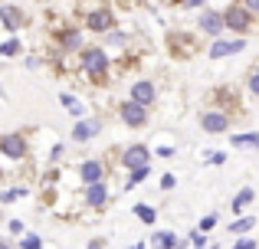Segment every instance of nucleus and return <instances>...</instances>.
<instances>
[{"mask_svg": "<svg viewBox=\"0 0 259 249\" xmlns=\"http://www.w3.org/2000/svg\"><path fill=\"white\" fill-rule=\"evenodd\" d=\"M79 63H82V69L89 72V79L95 85H108V56L102 46H82Z\"/></svg>", "mask_w": 259, "mask_h": 249, "instance_id": "f257e3e1", "label": "nucleus"}, {"mask_svg": "<svg viewBox=\"0 0 259 249\" xmlns=\"http://www.w3.org/2000/svg\"><path fill=\"white\" fill-rule=\"evenodd\" d=\"M253 26H256V17L240 4V0H236V4H230L227 10H223V30L236 33V36H246Z\"/></svg>", "mask_w": 259, "mask_h": 249, "instance_id": "f03ea898", "label": "nucleus"}, {"mask_svg": "<svg viewBox=\"0 0 259 249\" xmlns=\"http://www.w3.org/2000/svg\"><path fill=\"white\" fill-rule=\"evenodd\" d=\"M0 154L10 161H23L26 158V138L20 131H10V134H0Z\"/></svg>", "mask_w": 259, "mask_h": 249, "instance_id": "7ed1b4c3", "label": "nucleus"}, {"mask_svg": "<svg viewBox=\"0 0 259 249\" xmlns=\"http://www.w3.org/2000/svg\"><path fill=\"white\" fill-rule=\"evenodd\" d=\"M118 115H121V122H125L128 128H145L148 125V109L145 105H138V102H121V109H118Z\"/></svg>", "mask_w": 259, "mask_h": 249, "instance_id": "20e7f679", "label": "nucleus"}, {"mask_svg": "<svg viewBox=\"0 0 259 249\" xmlns=\"http://www.w3.org/2000/svg\"><path fill=\"white\" fill-rule=\"evenodd\" d=\"M85 26L92 33H112V26H115V13L108 10V7H99V10H92L85 17Z\"/></svg>", "mask_w": 259, "mask_h": 249, "instance_id": "39448f33", "label": "nucleus"}, {"mask_svg": "<svg viewBox=\"0 0 259 249\" xmlns=\"http://www.w3.org/2000/svg\"><path fill=\"white\" fill-rule=\"evenodd\" d=\"M121 164H125L128 171L151 164V147H145V144H132V147H125V151H121Z\"/></svg>", "mask_w": 259, "mask_h": 249, "instance_id": "423d86ee", "label": "nucleus"}, {"mask_svg": "<svg viewBox=\"0 0 259 249\" xmlns=\"http://www.w3.org/2000/svg\"><path fill=\"white\" fill-rule=\"evenodd\" d=\"M246 49V36H236V39H217L210 46V59H223V56H236V53Z\"/></svg>", "mask_w": 259, "mask_h": 249, "instance_id": "0eeeda50", "label": "nucleus"}, {"mask_svg": "<svg viewBox=\"0 0 259 249\" xmlns=\"http://www.w3.org/2000/svg\"><path fill=\"white\" fill-rule=\"evenodd\" d=\"M230 125H233V122H230L227 112H200V128L210 131V134H223Z\"/></svg>", "mask_w": 259, "mask_h": 249, "instance_id": "6e6552de", "label": "nucleus"}, {"mask_svg": "<svg viewBox=\"0 0 259 249\" xmlns=\"http://www.w3.org/2000/svg\"><path fill=\"white\" fill-rule=\"evenodd\" d=\"M79 180H82V184H99V180H105V164H102L99 158L82 161V167H79Z\"/></svg>", "mask_w": 259, "mask_h": 249, "instance_id": "1a4fd4ad", "label": "nucleus"}, {"mask_svg": "<svg viewBox=\"0 0 259 249\" xmlns=\"http://www.w3.org/2000/svg\"><path fill=\"white\" fill-rule=\"evenodd\" d=\"M197 26H200V33H207V36H220V33H223V13L203 10L200 20H197Z\"/></svg>", "mask_w": 259, "mask_h": 249, "instance_id": "9d476101", "label": "nucleus"}, {"mask_svg": "<svg viewBox=\"0 0 259 249\" xmlns=\"http://www.w3.org/2000/svg\"><path fill=\"white\" fill-rule=\"evenodd\" d=\"M154 98H158V89H154V82H148V79H138V82L132 85V102H138V105H151Z\"/></svg>", "mask_w": 259, "mask_h": 249, "instance_id": "9b49d317", "label": "nucleus"}, {"mask_svg": "<svg viewBox=\"0 0 259 249\" xmlns=\"http://www.w3.org/2000/svg\"><path fill=\"white\" fill-rule=\"evenodd\" d=\"M23 20H26V13L20 10V7H13V4H0V23L7 26V30H20L23 26Z\"/></svg>", "mask_w": 259, "mask_h": 249, "instance_id": "f8f14e48", "label": "nucleus"}, {"mask_svg": "<svg viewBox=\"0 0 259 249\" xmlns=\"http://www.w3.org/2000/svg\"><path fill=\"white\" fill-rule=\"evenodd\" d=\"M105 197H108V190H105V180H99V184H85V204L89 207H105Z\"/></svg>", "mask_w": 259, "mask_h": 249, "instance_id": "ddd939ff", "label": "nucleus"}, {"mask_svg": "<svg viewBox=\"0 0 259 249\" xmlns=\"http://www.w3.org/2000/svg\"><path fill=\"white\" fill-rule=\"evenodd\" d=\"M99 131H102V122H95V118L92 122H79L72 128V141H92Z\"/></svg>", "mask_w": 259, "mask_h": 249, "instance_id": "4468645a", "label": "nucleus"}, {"mask_svg": "<svg viewBox=\"0 0 259 249\" xmlns=\"http://www.w3.org/2000/svg\"><path fill=\"white\" fill-rule=\"evenodd\" d=\"M177 246V233H171V230H158L151 236V249H174Z\"/></svg>", "mask_w": 259, "mask_h": 249, "instance_id": "2eb2a0df", "label": "nucleus"}, {"mask_svg": "<svg viewBox=\"0 0 259 249\" xmlns=\"http://www.w3.org/2000/svg\"><path fill=\"white\" fill-rule=\"evenodd\" d=\"M59 49H82V33L79 30H66L59 36Z\"/></svg>", "mask_w": 259, "mask_h": 249, "instance_id": "dca6fc26", "label": "nucleus"}, {"mask_svg": "<svg viewBox=\"0 0 259 249\" xmlns=\"http://www.w3.org/2000/svg\"><path fill=\"white\" fill-rule=\"evenodd\" d=\"M230 144H233V147H256V151H259V134H233Z\"/></svg>", "mask_w": 259, "mask_h": 249, "instance_id": "f3484780", "label": "nucleus"}, {"mask_svg": "<svg viewBox=\"0 0 259 249\" xmlns=\"http://www.w3.org/2000/svg\"><path fill=\"white\" fill-rule=\"evenodd\" d=\"M135 217H138L141 223H154V220H158V210L148 207V204H138V207H135Z\"/></svg>", "mask_w": 259, "mask_h": 249, "instance_id": "a211bd4d", "label": "nucleus"}, {"mask_svg": "<svg viewBox=\"0 0 259 249\" xmlns=\"http://www.w3.org/2000/svg\"><path fill=\"white\" fill-rule=\"evenodd\" d=\"M148 171H151V164H145V167H135V171H132V177L125 180V190H132L135 184H141V180L148 177Z\"/></svg>", "mask_w": 259, "mask_h": 249, "instance_id": "6ab92c4d", "label": "nucleus"}, {"mask_svg": "<svg viewBox=\"0 0 259 249\" xmlns=\"http://www.w3.org/2000/svg\"><path fill=\"white\" fill-rule=\"evenodd\" d=\"M249 200H253V190H240V193L233 197V204H230V210H236V213H240L243 207L249 204Z\"/></svg>", "mask_w": 259, "mask_h": 249, "instance_id": "aec40b11", "label": "nucleus"}, {"mask_svg": "<svg viewBox=\"0 0 259 249\" xmlns=\"http://www.w3.org/2000/svg\"><path fill=\"white\" fill-rule=\"evenodd\" d=\"M256 226V217H243V220H236V223H230V233H246V230H253Z\"/></svg>", "mask_w": 259, "mask_h": 249, "instance_id": "412c9836", "label": "nucleus"}, {"mask_svg": "<svg viewBox=\"0 0 259 249\" xmlns=\"http://www.w3.org/2000/svg\"><path fill=\"white\" fill-rule=\"evenodd\" d=\"M17 53H20V39H7L0 46V56H17Z\"/></svg>", "mask_w": 259, "mask_h": 249, "instance_id": "4be33fe9", "label": "nucleus"}, {"mask_svg": "<svg viewBox=\"0 0 259 249\" xmlns=\"http://www.w3.org/2000/svg\"><path fill=\"white\" fill-rule=\"evenodd\" d=\"M246 82H249V92L259 95V66H256V69H249V79H246Z\"/></svg>", "mask_w": 259, "mask_h": 249, "instance_id": "5701e85b", "label": "nucleus"}, {"mask_svg": "<svg viewBox=\"0 0 259 249\" xmlns=\"http://www.w3.org/2000/svg\"><path fill=\"white\" fill-rule=\"evenodd\" d=\"M174 184H177V177H174V174H164V177H161V190H171Z\"/></svg>", "mask_w": 259, "mask_h": 249, "instance_id": "b1692460", "label": "nucleus"}, {"mask_svg": "<svg viewBox=\"0 0 259 249\" xmlns=\"http://www.w3.org/2000/svg\"><path fill=\"white\" fill-rule=\"evenodd\" d=\"M243 7H246L249 13H253V17H259V0H240Z\"/></svg>", "mask_w": 259, "mask_h": 249, "instance_id": "393cba45", "label": "nucleus"}, {"mask_svg": "<svg viewBox=\"0 0 259 249\" xmlns=\"http://www.w3.org/2000/svg\"><path fill=\"white\" fill-rule=\"evenodd\" d=\"M23 249H39V239L33 236V233H30V236H23Z\"/></svg>", "mask_w": 259, "mask_h": 249, "instance_id": "a878e982", "label": "nucleus"}, {"mask_svg": "<svg viewBox=\"0 0 259 249\" xmlns=\"http://www.w3.org/2000/svg\"><path fill=\"white\" fill-rule=\"evenodd\" d=\"M213 223H217V217H203V220H200V233H203V230H213Z\"/></svg>", "mask_w": 259, "mask_h": 249, "instance_id": "bb28decb", "label": "nucleus"}, {"mask_svg": "<svg viewBox=\"0 0 259 249\" xmlns=\"http://www.w3.org/2000/svg\"><path fill=\"white\" fill-rule=\"evenodd\" d=\"M20 193H23V190H7L0 200H4V204H10V200H17V197H20Z\"/></svg>", "mask_w": 259, "mask_h": 249, "instance_id": "cd10ccee", "label": "nucleus"}, {"mask_svg": "<svg viewBox=\"0 0 259 249\" xmlns=\"http://www.w3.org/2000/svg\"><path fill=\"white\" fill-rule=\"evenodd\" d=\"M223 161H227V158H223L220 151H210V164H223Z\"/></svg>", "mask_w": 259, "mask_h": 249, "instance_id": "c85d7f7f", "label": "nucleus"}, {"mask_svg": "<svg viewBox=\"0 0 259 249\" xmlns=\"http://www.w3.org/2000/svg\"><path fill=\"white\" fill-rule=\"evenodd\" d=\"M236 249H256V243H253V239H240V243H236Z\"/></svg>", "mask_w": 259, "mask_h": 249, "instance_id": "c756f323", "label": "nucleus"}, {"mask_svg": "<svg viewBox=\"0 0 259 249\" xmlns=\"http://www.w3.org/2000/svg\"><path fill=\"white\" fill-rule=\"evenodd\" d=\"M187 7H203V0H184Z\"/></svg>", "mask_w": 259, "mask_h": 249, "instance_id": "7c9ffc66", "label": "nucleus"}, {"mask_svg": "<svg viewBox=\"0 0 259 249\" xmlns=\"http://www.w3.org/2000/svg\"><path fill=\"white\" fill-rule=\"evenodd\" d=\"M0 249H10V243H7V239H0Z\"/></svg>", "mask_w": 259, "mask_h": 249, "instance_id": "2f4dec72", "label": "nucleus"}, {"mask_svg": "<svg viewBox=\"0 0 259 249\" xmlns=\"http://www.w3.org/2000/svg\"><path fill=\"white\" fill-rule=\"evenodd\" d=\"M167 4H184V0H167Z\"/></svg>", "mask_w": 259, "mask_h": 249, "instance_id": "473e14b6", "label": "nucleus"}, {"mask_svg": "<svg viewBox=\"0 0 259 249\" xmlns=\"http://www.w3.org/2000/svg\"><path fill=\"white\" fill-rule=\"evenodd\" d=\"M200 249H203V246H200Z\"/></svg>", "mask_w": 259, "mask_h": 249, "instance_id": "72a5a7b5", "label": "nucleus"}]
</instances>
